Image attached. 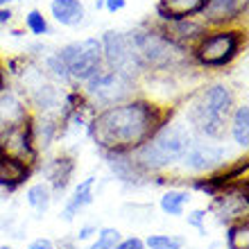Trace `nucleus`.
<instances>
[{"mask_svg": "<svg viewBox=\"0 0 249 249\" xmlns=\"http://www.w3.org/2000/svg\"><path fill=\"white\" fill-rule=\"evenodd\" d=\"M172 109L145 98H131L116 107L95 111L89 123V136L102 152H134L147 143Z\"/></svg>", "mask_w": 249, "mask_h": 249, "instance_id": "obj_1", "label": "nucleus"}, {"mask_svg": "<svg viewBox=\"0 0 249 249\" xmlns=\"http://www.w3.org/2000/svg\"><path fill=\"white\" fill-rule=\"evenodd\" d=\"M236 109V93L224 82L197 89L186 102L184 120L195 131V136L204 141H222L229 129L231 111Z\"/></svg>", "mask_w": 249, "mask_h": 249, "instance_id": "obj_2", "label": "nucleus"}, {"mask_svg": "<svg viewBox=\"0 0 249 249\" xmlns=\"http://www.w3.org/2000/svg\"><path fill=\"white\" fill-rule=\"evenodd\" d=\"M195 138V131L188 127V123L184 118L177 120L170 113L159 124V129L152 134L147 143H143L138 150L131 152V157L147 177L161 175V172H168L170 168L179 165V161L190 150Z\"/></svg>", "mask_w": 249, "mask_h": 249, "instance_id": "obj_3", "label": "nucleus"}, {"mask_svg": "<svg viewBox=\"0 0 249 249\" xmlns=\"http://www.w3.org/2000/svg\"><path fill=\"white\" fill-rule=\"evenodd\" d=\"M131 46L145 72H172L193 64L190 53L175 46L159 25H145L129 32Z\"/></svg>", "mask_w": 249, "mask_h": 249, "instance_id": "obj_4", "label": "nucleus"}, {"mask_svg": "<svg viewBox=\"0 0 249 249\" xmlns=\"http://www.w3.org/2000/svg\"><path fill=\"white\" fill-rule=\"evenodd\" d=\"M245 46V32L240 27H209L206 34L190 50L193 64L206 71H220L238 59Z\"/></svg>", "mask_w": 249, "mask_h": 249, "instance_id": "obj_5", "label": "nucleus"}, {"mask_svg": "<svg viewBox=\"0 0 249 249\" xmlns=\"http://www.w3.org/2000/svg\"><path fill=\"white\" fill-rule=\"evenodd\" d=\"M136 91H138L136 79L102 66L91 79L84 82L82 98L91 109L102 111V109H109V107H116L120 102L136 98Z\"/></svg>", "mask_w": 249, "mask_h": 249, "instance_id": "obj_6", "label": "nucleus"}, {"mask_svg": "<svg viewBox=\"0 0 249 249\" xmlns=\"http://www.w3.org/2000/svg\"><path fill=\"white\" fill-rule=\"evenodd\" d=\"M59 57L64 61L68 75H71V79L77 82V84H84L86 79H91L105 66L102 46H100V39H95V36L66 43L59 50Z\"/></svg>", "mask_w": 249, "mask_h": 249, "instance_id": "obj_7", "label": "nucleus"}, {"mask_svg": "<svg viewBox=\"0 0 249 249\" xmlns=\"http://www.w3.org/2000/svg\"><path fill=\"white\" fill-rule=\"evenodd\" d=\"M100 46H102V57H105L107 68L123 72V75L136 79V82L145 75L143 66H141L136 53H134L129 32L107 30V32L100 36Z\"/></svg>", "mask_w": 249, "mask_h": 249, "instance_id": "obj_8", "label": "nucleus"}, {"mask_svg": "<svg viewBox=\"0 0 249 249\" xmlns=\"http://www.w3.org/2000/svg\"><path fill=\"white\" fill-rule=\"evenodd\" d=\"M179 165L190 175H211L227 165V150L213 141H204L197 136Z\"/></svg>", "mask_w": 249, "mask_h": 249, "instance_id": "obj_9", "label": "nucleus"}, {"mask_svg": "<svg viewBox=\"0 0 249 249\" xmlns=\"http://www.w3.org/2000/svg\"><path fill=\"white\" fill-rule=\"evenodd\" d=\"M213 213L222 224H231L238 220H245L249 213V202H247V181H238V184L229 186V188L220 190L213 197Z\"/></svg>", "mask_w": 249, "mask_h": 249, "instance_id": "obj_10", "label": "nucleus"}, {"mask_svg": "<svg viewBox=\"0 0 249 249\" xmlns=\"http://www.w3.org/2000/svg\"><path fill=\"white\" fill-rule=\"evenodd\" d=\"M30 120L23 123V124L5 127V129L0 131V154L20 159V161L34 165L36 163V159H39V152L34 150L32 131H30Z\"/></svg>", "mask_w": 249, "mask_h": 249, "instance_id": "obj_11", "label": "nucleus"}, {"mask_svg": "<svg viewBox=\"0 0 249 249\" xmlns=\"http://www.w3.org/2000/svg\"><path fill=\"white\" fill-rule=\"evenodd\" d=\"M249 0H206L204 12L199 14L206 27H233L245 18Z\"/></svg>", "mask_w": 249, "mask_h": 249, "instance_id": "obj_12", "label": "nucleus"}, {"mask_svg": "<svg viewBox=\"0 0 249 249\" xmlns=\"http://www.w3.org/2000/svg\"><path fill=\"white\" fill-rule=\"evenodd\" d=\"M159 27L163 30V34L168 39L179 46L181 50L190 53L197 46V41L206 34V23L197 18H179V20H168V23H159Z\"/></svg>", "mask_w": 249, "mask_h": 249, "instance_id": "obj_13", "label": "nucleus"}, {"mask_svg": "<svg viewBox=\"0 0 249 249\" xmlns=\"http://www.w3.org/2000/svg\"><path fill=\"white\" fill-rule=\"evenodd\" d=\"M32 118V109L25 102V98L18 91L2 89L0 91V124L12 127V124H23Z\"/></svg>", "mask_w": 249, "mask_h": 249, "instance_id": "obj_14", "label": "nucleus"}, {"mask_svg": "<svg viewBox=\"0 0 249 249\" xmlns=\"http://www.w3.org/2000/svg\"><path fill=\"white\" fill-rule=\"evenodd\" d=\"M105 159L109 163V168H111V172L123 184L143 186L147 179H152L138 168V163L131 157V152H105Z\"/></svg>", "mask_w": 249, "mask_h": 249, "instance_id": "obj_15", "label": "nucleus"}, {"mask_svg": "<svg viewBox=\"0 0 249 249\" xmlns=\"http://www.w3.org/2000/svg\"><path fill=\"white\" fill-rule=\"evenodd\" d=\"M206 0H159L157 2V16L161 23L179 18H195L204 12Z\"/></svg>", "mask_w": 249, "mask_h": 249, "instance_id": "obj_16", "label": "nucleus"}, {"mask_svg": "<svg viewBox=\"0 0 249 249\" xmlns=\"http://www.w3.org/2000/svg\"><path fill=\"white\" fill-rule=\"evenodd\" d=\"M75 172V161L71 157H54L48 159L46 163L41 165V175H43V181L53 190H66V186L71 184V177Z\"/></svg>", "mask_w": 249, "mask_h": 249, "instance_id": "obj_17", "label": "nucleus"}, {"mask_svg": "<svg viewBox=\"0 0 249 249\" xmlns=\"http://www.w3.org/2000/svg\"><path fill=\"white\" fill-rule=\"evenodd\" d=\"M32 170H34V165L25 163L20 159L0 154V188L16 190L18 186H23L30 179Z\"/></svg>", "mask_w": 249, "mask_h": 249, "instance_id": "obj_18", "label": "nucleus"}, {"mask_svg": "<svg viewBox=\"0 0 249 249\" xmlns=\"http://www.w3.org/2000/svg\"><path fill=\"white\" fill-rule=\"evenodd\" d=\"M93 190H95V177H86L75 186L72 195L68 197V202H66L64 211H61V217H64L66 222H72L75 215H79V211L86 209L93 202V197H95Z\"/></svg>", "mask_w": 249, "mask_h": 249, "instance_id": "obj_19", "label": "nucleus"}, {"mask_svg": "<svg viewBox=\"0 0 249 249\" xmlns=\"http://www.w3.org/2000/svg\"><path fill=\"white\" fill-rule=\"evenodd\" d=\"M53 18L64 27H77L86 18V7L82 0H53L50 2Z\"/></svg>", "mask_w": 249, "mask_h": 249, "instance_id": "obj_20", "label": "nucleus"}, {"mask_svg": "<svg viewBox=\"0 0 249 249\" xmlns=\"http://www.w3.org/2000/svg\"><path fill=\"white\" fill-rule=\"evenodd\" d=\"M231 131V138L238 147L247 150L249 147V105L243 102L238 105L233 111H231V118H229V129Z\"/></svg>", "mask_w": 249, "mask_h": 249, "instance_id": "obj_21", "label": "nucleus"}, {"mask_svg": "<svg viewBox=\"0 0 249 249\" xmlns=\"http://www.w3.org/2000/svg\"><path fill=\"white\" fill-rule=\"evenodd\" d=\"M190 190L186 188H170L165 190L163 195H161V202H159V206H161V211H163L165 215H184L186 206L190 204Z\"/></svg>", "mask_w": 249, "mask_h": 249, "instance_id": "obj_22", "label": "nucleus"}, {"mask_svg": "<svg viewBox=\"0 0 249 249\" xmlns=\"http://www.w3.org/2000/svg\"><path fill=\"white\" fill-rule=\"evenodd\" d=\"M53 193L54 190L46 184V181H36V184L27 186L25 190V202L32 206L36 213H46L48 206L53 204Z\"/></svg>", "mask_w": 249, "mask_h": 249, "instance_id": "obj_23", "label": "nucleus"}, {"mask_svg": "<svg viewBox=\"0 0 249 249\" xmlns=\"http://www.w3.org/2000/svg\"><path fill=\"white\" fill-rule=\"evenodd\" d=\"M43 75H46L50 82H54V84H71L72 82L68 71H66L64 61H61L59 53L43 54Z\"/></svg>", "mask_w": 249, "mask_h": 249, "instance_id": "obj_24", "label": "nucleus"}, {"mask_svg": "<svg viewBox=\"0 0 249 249\" xmlns=\"http://www.w3.org/2000/svg\"><path fill=\"white\" fill-rule=\"evenodd\" d=\"M227 249H249V220L227 224Z\"/></svg>", "mask_w": 249, "mask_h": 249, "instance_id": "obj_25", "label": "nucleus"}, {"mask_svg": "<svg viewBox=\"0 0 249 249\" xmlns=\"http://www.w3.org/2000/svg\"><path fill=\"white\" fill-rule=\"evenodd\" d=\"M143 243L145 249H184L186 238L177 236V233H152Z\"/></svg>", "mask_w": 249, "mask_h": 249, "instance_id": "obj_26", "label": "nucleus"}, {"mask_svg": "<svg viewBox=\"0 0 249 249\" xmlns=\"http://www.w3.org/2000/svg\"><path fill=\"white\" fill-rule=\"evenodd\" d=\"M25 30L34 36H46L50 34V25H48V18L43 16L41 9H30L25 14Z\"/></svg>", "mask_w": 249, "mask_h": 249, "instance_id": "obj_27", "label": "nucleus"}, {"mask_svg": "<svg viewBox=\"0 0 249 249\" xmlns=\"http://www.w3.org/2000/svg\"><path fill=\"white\" fill-rule=\"evenodd\" d=\"M120 238L123 236L116 227H102V229H98V240L91 243L86 249H113L120 243Z\"/></svg>", "mask_w": 249, "mask_h": 249, "instance_id": "obj_28", "label": "nucleus"}, {"mask_svg": "<svg viewBox=\"0 0 249 249\" xmlns=\"http://www.w3.org/2000/svg\"><path fill=\"white\" fill-rule=\"evenodd\" d=\"M206 215H209L206 209H195L186 215V222H188L190 227H195L197 231H204V227H206Z\"/></svg>", "mask_w": 249, "mask_h": 249, "instance_id": "obj_29", "label": "nucleus"}, {"mask_svg": "<svg viewBox=\"0 0 249 249\" xmlns=\"http://www.w3.org/2000/svg\"><path fill=\"white\" fill-rule=\"evenodd\" d=\"M113 249H145V243H143V238H138V236L120 238V243Z\"/></svg>", "mask_w": 249, "mask_h": 249, "instance_id": "obj_30", "label": "nucleus"}, {"mask_svg": "<svg viewBox=\"0 0 249 249\" xmlns=\"http://www.w3.org/2000/svg\"><path fill=\"white\" fill-rule=\"evenodd\" d=\"M27 249H57V245H54V240H50V238H34L32 243L27 245Z\"/></svg>", "mask_w": 249, "mask_h": 249, "instance_id": "obj_31", "label": "nucleus"}, {"mask_svg": "<svg viewBox=\"0 0 249 249\" xmlns=\"http://www.w3.org/2000/svg\"><path fill=\"white\" fill-rule=\"evenodd\" d=\"M98 233V227L95 224H84V227H79V231H77V236H75V240H89V238H93Z\"/></svg>", "mask_w": 249, "mask_h": 249, "instance_id": "obj_32", "label": "nucleus"}, {"mask_svg": "<svg viewBox=\"0 0 249 249\" xmlns=\"http://www.w3.org/2000/svg\"><path fill=\"white\" fill-rule=\"evenodd\" d=\"M124 5H127V0H105V9L107 12H120V9H124Z\"/></svg>", "mask_w": 249, "mask_h": 249, "instance_id": "obj_33", "label": "nucleus"}, {"mask_svg": "<svg viewBox=\"0 0 249 249\" xmlns=\"http://www.w3.org/2000/svg\"><path fill=\"white\" fill-rule=\"evenodd\" d=\"M12 9H7V7H0V25H7L9 20H12Z\"/></svg>", "mask_w": 249, "mask_h": 249, "instance_id": "obj_34", "label": "nucleus"}, {"mask_svg": "<svg viewBox=\"0 0 249 249\" xmlns=\"http://www.w3.org/2000/svg\"><path fill=\"white\" fill-rule=\"evenodd\" d=\"M5 89V71H2V64H0V91Z\"/></svg>", "mask_w": 249, "mask_h": 249, "instance_id": "obj_35", "label": "nucleus"}, {"mask_svg": "<svg viewBox=\"0 0 249 249\" xmlns=\"http://www.w3.org/2000/svg\"><path fill=\"white\" fill-rule=\"evenodd\" d=\"M9 2H18V0H0V7H7Z\"/></svg>", "mask_w": 249, "mask_h": 249, "instance_id": "obj_36", "label": "nucleus"}, {"mask_svg": "<svg viewBox=\"0 0 249 249\" xmlns=\"http://www.w3.org/2000/svg\"><path fill=\"white\" fill-rule=\"evenodd\" d=\"M0 249H14V247H9V245H0Z\"/></svg>", "mask_w": 249, "mask_h": 249, "instance_id": "obj_37", "label": "nucleus"}, {"mask_svg": "<svg viewBox=\"0 0 249 249\" xmlns=\"http://www.w3.org/2000/svg\"><path fill=\"white\" fill-rule=\"evenodd\" d=\"M2 129H5V127H2V124H0V131H2Z\"/></svg>", "mask_w": 249, "mask_h": 249, "instance_id": "obj_38", "label": "nucleus"}]
</instances>
